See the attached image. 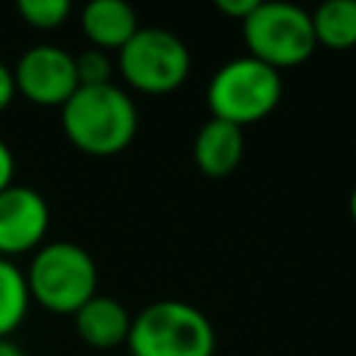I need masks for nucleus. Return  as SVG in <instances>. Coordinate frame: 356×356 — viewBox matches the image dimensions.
I'll return each instance as SVG.
<instances>
[{
    "label": "nucleus",
    "instance_id": "0eeeda50",
    "mask_svg": "<svg viewBox=\"0 0 356 356\" xmlns=\"http://www.w3.org/2000/svg\"><path fill=\"white\" fill-rule=\"evenodd\" d=\"M17 95L36 106H64L78 89L75 56L56 44H36L14 64Z\"/></svg>",
    "mask_w": 356,
    "mask_h": 356
},
{
    "label": "nucleus",
    "instance_id": "ddd939ff",
    "mask_svg": "<svg viewBox=\"0 0 356 356\" xmlns=\"http://www.w3.org/2000/svg\"><path fill=\"white\" fill-rule=\"evenodd\" d=\"M28 306H31V292L25 273L11 259L0 256V337L17 331V325L28 314Z\"/></svg>",
    "mask_w": 356,
    "mask_h": 356
},
{
    "label": "nucleus",
    "instance_id": "6ab92c4d",
    "mask_svg": "<svg viewBox=\"0 0 356 356\" xmlns=\"http://www.w3.org/2000/svg\"><path fill=\"white\" fill-rule=\"evenodd\" d=\"M0 356H25V353L17 342H11L8 337H0Z\"/></svg>",
    "mask_w": 356,
    "mask_h": 356
},
{
    "label": "nucleus",
    "instance_id": "f03ea898",
    "mask_svg": "<svg viewBox=\"0 0 356 356\" xmlns=\"http://www.w3.org/2000/svg\"><path fill=\"white\" fill-rule=\"evenodd\" d=\"M128 356H214V325L192 303L156 300L131 320Z\"/></svg>",
    "mask_w": 356,
    "mask_h": 356
},
{
    "label": "nucleus",
    "instance_id": "dca6fc26",
    "mask_svg": "<svg viewBox=\"0 0 356 356\" xmlns=\"http://www.w3.org/2000/svg\"><path fill=\"white\" fill-rule=\"evenodd\" d=\"M256 6H259V0H217V11H222L225 17L239 19V22H245L256 11Z\"/></svg>",
    "mask_w": 356,
    "mask_h": 356
},
{
    "label": "nucleus",
    "instance_id": "20e7f679",
    "mask_svg": "<svg viewBox=\"0 0 356 356\" xmlns=\"http://www.w3.org/2000/svg\"><path fill=\"white\" fill-rule=\"evenodd\" d=\"M284 83L281 72L250 58L239 56L225 61L206 86V103L214 120H225L236 128L264 120L275 111Z\"/></svg>",
    "mask_w": 356,
    "mask_h": 356
},
{
    "label": "nucleus",
    "instance_id": "2eb2a0df",
    "mask_svg": "<svg viewBox=\"0 0 356 356\" xmlns=\"http://www.w3.org/2000/svg\"><path fill=\"white\" fill-rule=\"evenodd\" d=\"M75 72H78V86L111 83V61L97 47H89L81 56H75Z\"/></svg>",
    "mask_w": 356,
    "mask_h": 356
},
{
    "label": "nucleus",
    "instance_id": "423d86ee",
    "mask_svg": "<svg viewBox=\"0 0 356 356\" xmlns=\"http://www.w3.org/2000/svg\"><path fill=\"white\" fill-rule=\"evenodd\" d=\"M117 64L131 89L145 95H170L186 81L192 58L175 33L164 28H139L120 50Z\"/></svg>",
    "mask_w": 356,
    "mask_h": 356
},
{
    "label": "nucleus",
    "instance_id": "6e6552de",
    "mask_svg": "<svg viewBox=\"0 0 356 356\" xmlns=\"http://www.w3.org/2000/svg\"><path fill=\"white\" fill-rule=\"evenodd\" d=\"M50 225L47 200L22 184H11L0 192V256H19L42 248Z\"/></svg>",
    "mask_w": 356,
    "mask_h": 356
},
{
    "label": "nucleus",
    "instance_id": "9d476101",
    "mask_svg": "<svg viewBox=\"0 0 356 356\" xmlns=\"http://www.w3.org/2000/svg\"><path fill=\"white\" fill-rule=\"evenodd\" d=\"M83 36L97 50H122L139 31L136 11L122 0H92L81 11Z\"/></svg>",
    "mask_w": 356,
    "mask_h": 356
},
{
    "label": "nucleus",
    "instance_id": "1a4fd4ad",
    "mask_svg": "<svg viewBox=\"0 0 356 356\" xmlns=\"http://www.w3.org/2000/svg\"><path fill=\"white\" fill-rule=\"evenodd\" d=\"M72 317H75L78 337L86 345L100 348V350H108V348H117V345L128 342L131 320H134L128 314V309L117 298H108V295L89 298Z\"/></svg>",
    "mask_w": 356,
    "mask_h": 356
},
{
    "label": "nucleus",
    "instance_id": "9b49d317",
    "mask_svg": "<svg viewBox=\"0 0 356 356\" xmlns=\"http://www.w3.org/2000/svg\"><path fill=\"white\" fill-rule=\"evenodd\" d=\"M245 153L242 128L225 120H209L195 136V164L209 178H225L234 172Z\"/></svg>",
    "mask_w": 356,
    "mask_h": 356
},
{
    "label": "nucleus",
    "instance_id": "f8f14e48",
    "mask_svg": "<svg viewBox=\"0 0 356 356\" xmlns=\"http://www.w3.org/2000/svg\"><path fill=\"white\" fill-rule=\"evenodd\" d=\"M314 42L328 50L356 47V0H328L312 11Z\"/></svg>",
    "mask_w": 356,
    "mask_h": 356
},
{
    "label": "nucleus",
    "instance_id": "4468645a",
    "mask_svg": "<svg viewBox=\"0 0 356 356\" xmlns=\"http://www.w3.org/2000/svg\"><path fill=\"white\" fill-rule=\"evenodd\" d=\"M19 17L39 31H53L61 28L72 11V6L67 0H19L17 3Z\"/></svg>",
    "mask_w": 356,
    "mask_h": 356
},
{
    "label": "nucleus",
    "instance_id": "39448f33",
    "mask_svg": "<svg viewBox=\"0 0 356 356\" xmlns=\"http://www.w3.org/2000/svg\"><path fill=\"white\" fill-rule=\"evenodd\" d=\"M242 36L248 56L273 67H298L303 64L317 42H314V28H312V14L300 6L292 3H261L256 11L242 22Z\"/></svg>",
    "mask_w": 356,
    "mask_h": 356
},
{
    "label": "nucleus",
    "instance_id": "aec40b11",
    "mask_svg": "<svg viewBox=\"0 0 356 356\" xmlns=\"http://www.w3.org/2000/svg\"><path fill=\"white\" fill-rule=\"evenodd\" d=\"M350 217H353V222H356V186H353V192H350Z\"/></svg>",
    "mask_w": 356,
    "mask_h": 356
},
{
    "label": "nucleus",
    "instance_id": "7ed1b4c3",
    "mask_svg": "<svg viewBox=\"0 0 356 356\" xmlns=\"http://www.w3.org/2000/svg\"><path fill=\"white\" fill-rule=\"evenodd\" d=\"M31 298L53 314H75L97 295L95 259L75 242H47L25 273Z\"/></svg>",
    "mask_w": 356,
    "mask_h": 356
},
{
    "label": "nucleus",
    "instance_id": "a211bd4d",
    "mask_svg": "<svg viewBox=\"0 0 356 356\" xmlns=\"http://www.w3.org/2000/svg\"><path fill=\"white\" fill-rule=\"evenodd\" d=\"M14 95H17V86H14V72H11V67H8V64H3V61H0V111L11 106Z\"/></svg>",
    "mask_w": 356,
    "mask_h": 356
},
{
    "label": "nucleus",
    "instance_id": "f3484780",
    "mask_svg": "<svg viewBox=\"0 0 356 356\" xmlns=\"http://www.w3.org/2000/svg\"><path fill=\"white\" fill-rule=\"evenodd\" d=\"M14 167H17V164H14V153H11V147L0 139V192L14 184Z\"/></svg>",
    "mask_w": 356,
    "mask_h": 356
},
{
    "label": "nucleus",
    "instance_id": "f257e3e1",
    "mask_svg": "<svg viewBox=\"0 0 356 356\" xmlns=\"http://www.w3.org/2000/svg\"><path fill=\"white\" fill-rule=\"evenodd\" d=\"M136 106L117 83L78 86L61 106L64 136L89 156H114L136 136Z\"/></svg>",
    "mask_w": 356,
    "mask_h": 356
}]
</instances>
